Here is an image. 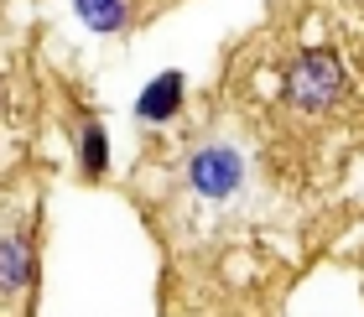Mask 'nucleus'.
Instances as JSON below:
<instances>
[{
	"mask_svg": "<svg viewBox=\"0 0 364 317\" xmlns=\"http://www.w3.org/2000/svg\"><path fill=\"white\" fill-rule=\"evenodd\" d=\"M338 89H343V68L333 53H307L287 73V104L296 109H328L338 99Z\"/></svg>",
	"mask_w": 364,
	"mask_h": 317,
	"instance_id": "obj_1",
	"label": "nucleus"
},
{
	"mask_svg": "<svg viewBox=\"0 0 364 317\" xmlns=\"http://www.w3.org/2000/svg\"><path fill=\"white\" fill-rule=\"evenodd\" d=\"M188 182H193L198 198H208V203H224V198L240 193L245 161H240L235 146H203V151L193 156V166H188Z\"/></svg>",
	"mask_w": 364,
	"mask_h": 317,
	"instance_id": "obj_2",
	"label": "nucleus"
},
{
	"mask_svg": "<svg viewBox=\"0 0 364 317\" xmlns=\"http://www.w3.org/2000/svg\"><path fill=\"white\" fill-rule=\"evenodd\" d=\"M31 240L26 235H6L0 240V307H16L31 286Z\"/></svg>",
	"mask_w": 364,
	"mask_h": 317,
	"instance_id": "obj_3",
	"label": "nucleus"
},
{
	"mask_svg": "<svg viewBox=\"0 0 364 317\" xmlns=\"http://www.w3.org/2000/svg\"><path fill=\"white\" fill-rule=\"evenodd\" d=\"M177 104H182V73H161L151 89L141 94V104H136V120H146V125H161V120H172L177 114Z\"/></svg>",
	"mask_w": 364,
	"mask_h": 317,
	"instance_id": "obj_4",
	"label": "nucleus"
},
{
	"mask_svg": "<svg viewBox=\"0 0 364 317\" xmlns=\"http://www.w3.org/2000/svg\"><path fill=\"white\" fill-rule=\"evenodd\" d=\"M78 161H84V177L99 182L109 172V136H105V125H84V136H78Z\"/></svg>",
	"mask_w": 364,
	"mask_h": 317,
	"instance_id": "obj_5",
	"label": "nucleus"
},
{
	"mask_svg": "<svg viewBox=\"0 0 364 317\" xmlns=\"http://www.w3.org/2000/svg\"><path fill=\"white\" fill-rule=\"evenodd\" d=\"M73 6L94 31H120L125 26V0H73Z\"/></svg>",
	"mask_w": 364,
	"mask_h": 317,
	"instance_id": "obj_6",
	"label": "nucleus"
}]
</instances>
